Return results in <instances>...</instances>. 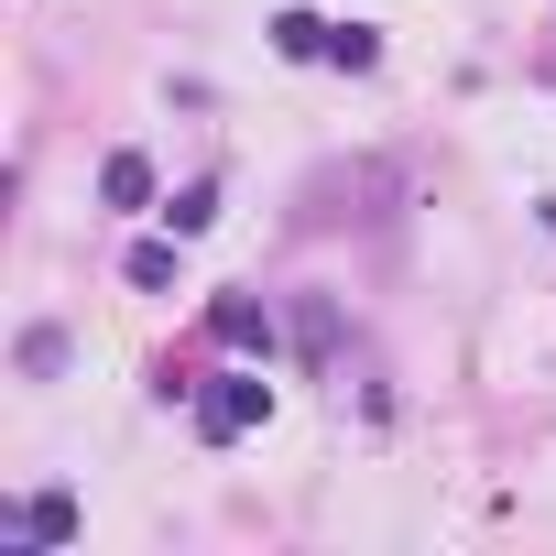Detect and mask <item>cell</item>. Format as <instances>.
I'll return each mask as SVG.
<instances>
[{
    "mask_svg": "<svg viewBox=\"0 0 556 556\" xmlns=\"http://www.w3.org/2000/svg\"><path fill=\"white\" fill-rule=\"evenodd\" d=\"M273 45H285V55H328V23H306V12H285V23H273Z\"/></svg>",
    "mask_w": 556,
    "mask_h": 556,
    "instance_id": "ba28073f",
    "label": "cell"
},
{
    "mask_svg": "<svg viewBox=\"0 0 556 556\" xmlns=\"http://www.w3.org/2000/svg\"><path fill=\"white\" fill-rule=\"evenodd\" d=\"M207 328H218V350H273V317H262L251 295H218V306H207Z\"/></svg>",
    "mask_w": 556,
    "mask_h": 556,
    "instance_id": "7a4b0ae2",
    "label": "cell"
},
{
    "mask_svg": "<svg viewBox=\"0 0 556 556\" xmlns=\"http://www.w3.org/2000/svg\"><path fill=\"white\" fill-rule=\"evenodd\" d=\"M131 285H142V295L175 285V240H142V251H131Z\"/></svg>",
    "mask_w": 556,
    "mask_h": 556,
    "instance_id": "52a82bcc",
    "label": "cell"
},
{
    "mask_svg": "<svg viewBox=\"0 0 556 556\" xmlns=\"http://www.w3.org/2000/svg\"><path fill=\"white\" fill-rule=\"evenodd\" d=\"M262 404H273V393H262V371H218V382L197 393V437H207V447H229V437H251V426H262Z\"/></svg>",
    "mask_w": 556,
    "mask_h": 556,
    "instance_id": "6da1fadb",
    "label": "cell"
},
{
    "mask_svg": "<svg viewBox=\"0 0 556 556\" xmlns=\"http://www.w3.org/2000/svg\"><path fill=\"white\" fill-rule=\"evenodd\" d=\"M66 534H77V502H66V491H45V502H23V523H12V556H23V545H66Z\"/></svg>",
    "mask_w": 556,
    "mask_h": 556,
    "instance_id": "3957f363",
    "label": "cell"
},
{
    "mask_svg": "<svg viewBox=\"0 0 556 556\" xmlns=\"http://www.w3.org/2000/svg\"><path fill=\"white\" fill-rule=\"evenodd\" d=\"M55 361H66V328H23V371H34V382H45V371H55Z\"/></svg>",
    "mask_w": 556,
    "mask_h": 556,
    "instance_id": "9c48e42d",
    "label": "cell"
},
{
    "mask_svg": "<svg viewBox=\"0 0 556 556\" xmlns=\"http://www.w3.org/2000/svg\"><path fill=\"white\" fill-rule=\"evenodd\" d=\"M99 197H110V207H142V197H153V164H142V153H110V164H99Z\"/></svg>",
    "mask_w": 556,
    "mask_h": 556,
    "instance_id": "277c9868",
    "label": "cell"
},
{
    "mask_svg": "<svg viewBox=\"0 0 556 556\" xmlns=\"http://www.w3.org/2000/svg\"><path fill=\"white\" fill-rule=\"evenodd\" d=\"M545 218H556V197H545Z\"/></svg>",
    "mask_w": 556,
    "mask_h": 556,
    "instance_id": "30bf717a",
    "label": "cell"
},
{
    "mask_svg": "<svg viewBox=\"0 0 556 556\" xmlns=\"http://www.w3.org/2000/svg\"><path fill=\"white\" fill-rule=\"evenodd\" d=\"M164 218H175V240H197V229L218 218V186H175V207H164Z\"/></svg>",
    "mask_w": 556,
    "mask_h": 556,
    "instance_id": "8992f818",
    "label": "cell"
},
{
    "mask_svg": "<svg viewBox=\"0 0 556 556\" xmlns=\"http://www.w3.org/2000/svg\"><path fill=\"white\" fill-rule=\"evenodd\" d=\"M328 66H382V34H371V23H339V34H328Z\"/></svg>",
    "mask_w": 556,
    "mask_h": 556,
    "instance_id": "5b68a950",
    "label": "cell"
}]
</instances>
